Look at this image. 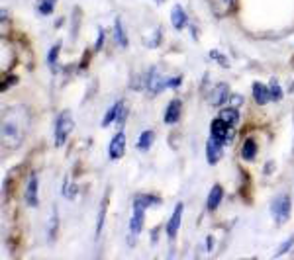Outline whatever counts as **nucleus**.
Listing matches in <instances>:
<instances>
[{
  "label": "nucleus",
  "mask_w": 294,
  "mask_h": 260,
  "mask_svg": "<svg viewBox=\"0 0 294 260\" xmlns=\"http://www.w3.org/2000/svg\"><path fill=\"white\" fill-rule=\"evenodd\" d=\"M171 22H173V28L175 30H183L186 26V12L181 4H175L173 10H171Z\"/></svg>",
  "instance_id": "obj_14"
},
{
  "label": "nucleus",
  "mask_w": 294,
  "mask_h": 260,
  "mask_svg": "<svg viewBox=\"0 0 294 260\" xmlns=\"http://www.w3.org/2000/svg\"><path fill=\"white\" fill-rule=\"evenodd\" d=\"M218 117H222L228 125H236L238 121H239V112H238V108H224L222 112H220V115Z\"/></svg>",
  "instance_id": "obj_18"
},
{
  "label": "nucleus",
  "mask_w": 294,
  "mask_h": 260,
  "mask_svg": "<svg viewBox=\"0 0 294 260\" xmlns=\"http://www.w3.org/2000/svg\"><path fill=\"white\" fill-rule=\"evenodd\" d=\"M157 2H163V0H157Z\"/></svg>",
  "instance_id": "obj_31"
},
{
  "label": "nucleus",
  "mask_w": 294,
  "mask_h": 260,
  "mask_svg": "<svg viewBox=\"0 0 294 260\" xmlns=\"http://www.w3.org/2000/svg\"><path fill=\"white\" fill-rule=\"evenodd\" d=\"M26 202L28 206L36 208L37 206V174L32 172L28 178V186H26Z\"/></svg>",
  "instance_id": "obj_10"
},
{
  "label": "nucleus",
  "mask_w": 294,
  "mask_h": 260,
  "mask_svg": "<svg viewBox=\"0 0 294 260\" xmlns=\"http://www.w3.org/2000/svg\"><path fill=\"white\" fill-rule=\"evenodd\" d=\"M122 106H124V100H120V102H116L108 112H106V115H104V119H102V127H108L110 123H114L116 119H118V114H120V110H122Z\"/></svg>",
  "instance_id": "obj_17"
},
{
  "label": "nucleus",
  "mask_w": 294,
  "mask_h": 260,
  "mask_svg": "<svg viewBox=\"0 0 294 260\" xmlns=\"http://www.w3.org/2000/svg\"><path fill=\"white\" fill-rule=\"evenodd\" d=\"M55 2H57V0H41V2L37 4V12L41 16H49L55 10Z\"/></svg>",
  "instance_id": "obj_24"
},
{
  "label": "nucleus",
  "mask_w": 294,
  "mask_h": 260,
  "mask_svg": "<svg viewBox=\"0 0 294 260\" xmlns=\"http://www.w3.org/2000/svg\"><path fill=\"white\" fill-rule=\"evenodd\" d=\"M181 108H183L181 100H171V104L165 110V123H169V125L177 123L181 119Z\"/></svg>",
  "instance_id": "obj_12"
},
{
  "label": "nucleus",
  "mask_w": 294,
  "mask_h": 260,
  "mask_svg": "<svg viewBox=\"0 0 294 260\" xmlns=\"http://www.w3.org/2000/svg\"><path fill=\"white\" fill-rule=\"evenodd\" d=\"M210 57H212L214 61H218L220 65H222V67H228V65H230V63H228V59H224V55L220 53V51H216V49H214V51H210Z\"/></svg>",
  "instance_id": "obj_28"
},
{
  "label": "nucleus",
  "mask_w": 294,
  "mask_h": 260,
  "mask_svg": "<svg viewBox=\"0 0 294 260\" xmlns=\"http://www.w3.org/2000/svg\"><path fill=\"white\" fill-rule=\"evenodd\" d=\"M228 88H230V86H228L226 82H220V84L214 88L212 98H210L212 106H222V104H226V102L230 100V90H228Z\"/></svg>",
  "instance_id": "obj_11"
},
{
  "label": "nucleus",
  "mask_w": 294,
  "mask_h": 260,
  "mask_svg": "<svg viewBox=\"0 0 294 260\" xmlns=\"http://www.w3.org/2000/svg\"><path fill=\"white\" fill-rule=\"evenodd\" d=\"M102 45H104V30H98V39H96V43H94V49L98 51Z\"/></svg>",
  "instance_id": "obj_30"
},
{
  "label": "nucleus",
  "mask_w": 294,
  "mask_h": 260,
  "mask_svg": "<svg viewBox=\"0 0 294 260\" xmlns=\"http://www.w3.org/2000/svg\"><path fill=\"white\" fill-rule=\"evenodd\" d=\"M73 127H75V119H73V114L71 110H63L57 119H55V135H53V141H55V147H63L67 137L71 135Z\"/></svg>",
  "instance_id": "obj_3"
},
{
  "label": "nucleus",
  "mask_w": 294,
  "mask_h": 260,
  "mask_svg": "<svg viewBox=\"0 0 294 260\" xmlns=\"http://www.w3.org/2000/svg\"><path fill=\"white\" fill-rule=\"evenodd\" d=\"M183 210H184L183 204H177V206H175V211H173V215H171V219H169V223H167V235H169V239H175L177 233H179V229H181Z\"/></svg>",
  "instance_id": "obj_8"
},
{
  "label": "nucleus",
  "mask_w": 294,
  "mask_h": 260,
  "mask_svg": "<svg viewBox=\"0 0 294 260\" xmlns=\"http://www.w3.org/2000/svg\"><path fill=\"white\" fill-rule=\"evenodd\" d=\"M230 104H232V108H239L243 104V96H239V94L230 96Z\"/></svg>",
  "instance_id": "obj_29"
},
{
  "label": "nucleus",
  "mask_w": 294,
  "mask_h": 260,
  "mask_svg": "<svg viewBox=\"0 0 294 260\" xmlns=\"http://www.w3.org/2000/svg\"><path fill=\"white\" fill-rule=\"evenodd\" d=\"M290 210H292V204H290V198L286 194L276 196L271 204V211H273V217L276 223H286L290 219Z\"/></svg>",
  "instance_id": "obj_4"
},
{
  "label": "nucleus",
  "mask_w": 294,
  "mask_h": 260,
  "mask_svg": "<svg viewBox=\"0 0 294 260\" xmlns=\"http://www.w3.org/2000/svg\"><path fill=\"white\" fill-rule=\"evenodd\" d=\"M292 244H294V235H292V237H288L286 241H282V243H280V246L275 250V256H282L286 250H290V248H292Z\"/></svg>",
  "instance_id": "obj_26"
},
{
  "label": "nucleus",
  "mask_w": 294,
  "mask_h": 260,
  "mask_svg": "<svg viewBox=\"0 0 294 260\" xmlns=\"http://www.w3.org/2000/svg\"><path fill=\"white\" fill-rule=\"evenodd\" d=\"M181 82H183L181 77L163 79L161 73L157 71V67H151L149 73H147V79H145V88H147V92H149V94H159L165 88H177V86H181Z\"/></svg>",
  "instance_id": "obj_2"
},
{
  "label": "nucleus",
  "mask_w": 294,
  "mask_h": 260,
  "mask_svg": "<svg viewBox=\"0 0 294 260\" xmlns=\"http://www.w3.org/2000/svg\"><path fill=\"white\" fill-rule=\"evenodd\" d=\"M143 221H145V208L141 206H133V213H131V219H129V233L133 237H137L143 229Z\"/></svg>",
  "instance_id": "obj_7"
},
{
  "label": "nucleus",
  "mask_w": 294,
  "mask_h": 260,
  "mask_svg": "<svg viewBox=\"0 0 294 260\" xmlns=\"http://www.w3.org/2000/svg\"><path fill=\"white\" fill-rule=\"evenodd\" d=\"M59 49H61V41H57L51 49H49V55H47V65L53 69L55 67V63H57V57H59Z\"/></svg>",
  "instance_id": "obj_25"
},
{
  "label": "nucleus",
  "mask_w": 294,
  "mask_h": 260,
  "mask_svg": "<svg viewBox=\"0 0 294 260\" xmlns=\"http://www.w3.org/2000/svg\"><path fill=\"white\" fill-rule=\"evenodd\" d=\"M106 206H108V194L104 196L102 204H100V210H98V219H96V231H94V237L98 239L100 237V231L104 227V217H106Z\"/></svg>",
  "instance_id": "obj_21"
},
{
  "label": "nucleus",
  "mask_w": 294,
  "mask_h": 260,
  "mask_svg": "<svg viewBox=\"0 0 294 260\" xmlns=\"http://www.w3.org/2000/svg\"><path fill=\"white\" fill-rule=\"evenodd\" d=\"M232 125H228L222 117H218V119H214L212 121V125H210V135L216 139V141H220V143H228V141H232V129H230Z\"/></svg>",
  "instance_id": "obj_5"
},
{
  "label": "nucleus",
  "mask_w": 294,
  "mask_h": 260,
  "mask_svg": "<svg viewBox=\"0 0 294 260\" xmlns=\"http://www.w3.org/2000/svg\"><path fill=\"white\" fill-rule=\"evenodd\" d=\"M269 94H271V100H280V98H282V90H280V86H278V82H276L275 79L271 81Z\"/></svg>",
  "instance_id": "obj_27"
},
{
  "label": "nucleus",
  "mask_w": 294,
  "mask_h": 260,
  "mask_svg": "<svg viewBox=\"0 0 294 260\" xmlns=\"http://www.w3.org/2000/svg\"><path fill=\"white\" fill-rule=\"evenodd\" d=\"M222 198H224V190H222V186H220V184L212 186V190H210V194H208V202H206L208 210L214 211V210L220 206V202H222Z\"/></svg>",
  "instance_id": "obj_13"
},
{
  "label": "nucleus",
  "mask_w": 294,
  "mask_h": 260,
  "mask_svg": "<svg viewBox=\"0 0 294 260\" xmlns=\"http://www.w3.org/2000/svg\"><path fill=\"white\" fill-rule=\"evenodd\" d=\"M255 155H257V143H255L253 139H245V143H243V147H241V157H243L245 161H253Z\"/></svg>",
  "instance_id": "obj_22"
},
{
  "label": "nucleus",
  "mask_w": 294,
  "mask_h": 260,
  "mask_svg": "<svg viewBox=\"0 0 294 260\" xmlns=\"http://www.w3.org/2000/svg\"><path fill=\"white\" fill-rule=\"evenodd\" d=\"M30 129V115L22 106L10 108L2 119V145L6 149H16L24 141Z\"/></svg>",
  "instance_id": "obj_1"
},
{
  "label": "nucleus",
  "mask_w": 294,
  "mask_h": 260,
  "mask_svg": "<svg viewBox=\"0 0 294 260\" xmlns=\"http://www.w3.org/2000/svg\"><path fill=\"white\" fill-rule=\"evenodd\" d=\"M159 204V198L155 196H147V194H139V196L133 198V206H141V208H149V206H157Z\"/></svg>",
  "instance_id": "obj_20"
},
{
  "label": "nucleus",
  "mask_w": 294,
  "mask_h": 260,
  "mask_svg": "<svg viewBox=\"0 0 294 260\" xmlns=\"http://www.w3.org/2000/svg\"><path fill=\"white\" fill-rule=\"evenodd\" d=\"M220 159H222V143L216 141L214 137H210L206 143V161L210 164H216Z\"/></svg>",
  "instance_id": "obj_9"
},
{
  "label": "nucleus",
  "mask_w": 294,
  "mask_h": 260,
  "mask_svg": "<svg viewBox=\"0 0 294 260\" xmlns=\"http://www.w3.org/2000/svg\"><path fill=\"white\" fill-rule=\"evenodd\" d=\"M114 37H116V41H118L120 47H128V33H126V30H124V24H122L120 18H118L116 24H114Z\"/></svg>",
  "instance_id": "obj_19"
},
{
  "label": "nucleus",
  "mask_w": 294,
  "mask_h": 260,
  "mask_svg": "<svg viewBox=\"0 0 294 260\" xmlns=\"http://www.w3.org/2000/svg\"><path fill=\"white\" fill-rule=\"evenodd\" d=\"M124 151H126V135H124V131H118V133L112 137V141H110L108 155H110L112 161H116V159H122V157H124Z\"/></svg>",
  "instance_id": "obj_6"
},
{
  "label": "nucleus",
  "mask_w": 294,
  "mask_h": 260,
  "mask_svg": "<svg viewBox=\"0 0 294 260\" xmlns=\"http://www.w3.org/2000/svg\"><path fill=\"white\" fill-rule=\"evenodd\" d=\"M253 98H255V102H257L259 106L267 104V102L271 100L269 88H267L265 84H261V82H255V84H253Z\"/></svg>",
  "instance_id": "obj_15"
},
{
  "label": "nucleus",
  "mask_w": 294,
  "mask_h": 260,
  "mask_svg": "<svg viewBox=\"0 0 294 260\" xmlns=\"http://www.w3.org/2000/svg\"><path fill=\"white\" fill-rule=\"evenodd\" d=\"M153 139H155V133L151 131V129H145V131L139 135L137 149H139V151H149V147L153 145Z\"/></svg>",
  "instance_id": "obj_16"
},
{
  "label": "nucleus",
  "mask_w": 294,
  "mask_h": 260,
  "mask_svg": "<svg viewBox=\"0 0 294 260\" xmlns=\"http://www.w3.org/2000/svg\"><path fill=\"white\" fill-rule=\"evenodd\" d=\"M57 225H59V221H57V208L51 211V217H49V225H47V239L49 241H53L55 239V233H57Z\"/></svg>",
  "instance_id": "obj_23"
}]
</instances>
